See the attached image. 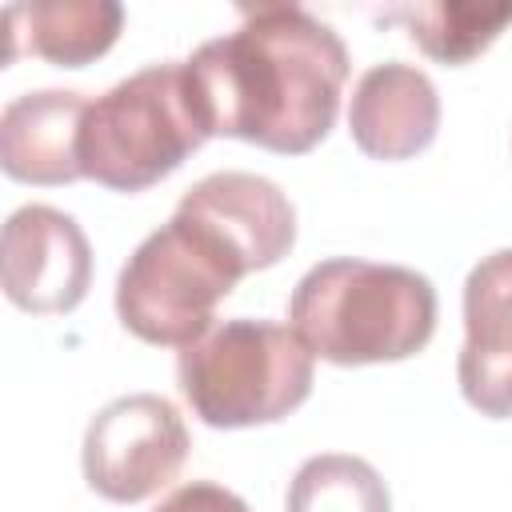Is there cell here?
<instances>
[{
    "label": "cell",
    "mask_w": 512,
    "mask_h": 512,
    "mask_svg": "<svg viewBox=\"0 0 512 512\" xmlns=\"http://www.w3.org/2000/svg\"><path fill=\"white\" fill-rule=\"evenodd\" d=\"M88 100L68 88L24 92L0 112V168L20 184L80 180V124Z\"/></svg>",
    "instance_id": "10"
},
{
    "label": "cell",
    "mask_w": 512,
    "mask_h": 512,
    "mask_svg": "<svg viewBox=\"0 0 512 512\" xmlns=\"http://www.w3.org/2000/svg\"><path fill=\"white\" fill-rule=\"evenodd\" d=\"M84 480L112 504H136L168 488L188 460V428L172 400L132 392L104 404L84 432Z\"/></svg>",
    "instance_id": "6"
},
{
    "label": "cell",
    "mask_w": 512,
    "mask_h": 512,
    "mask_svg": "<svg viewBox=\"0 0 512 512\" xmlns=\"http://www.w3.org/2000/svg\"><path fill=\"white\" fill-rule=\"evenodd\" d=\"M4 24H8V52H4L8 64L32 52L52 60L56 68H84L116 44L124 8L116 0L12 4L4 12Z\"/></svg>",
    "instance_id": "12"
},
{
    "label": "cell",
    "mask_w": 512,
    "mask_h": 512,
    "mask_svg": "<svg viewBox=\"0 0 512 512\" xmlns=\"http://www.w3.org/2000/svg\"><path fill=\"white\" fill-rule=\"evenodd\" d=\"M456 380L480 416H512V248H496L464 280V348L456 356Z\"/></svg>",
    "instance_id": "8"
},
{
    "label": "cell",
    "mask_w": 512,
    "mask_h": 512,
    "mask_svg": "<svg viewBox=\"0 0 512 512\" xmlns=\"http://www.w3.org/2000/svg\"><path fill=\"white\" fill-rule=\"evenodd\" d=\"M240 16V28L204 40L184 60L208 136L284 156L312 152L340 112L344 40L300 4H256Z\"/></svg>",
    "instance_id": "1"
},
{
    "label": "cell",
    "mask_w": 512,
    "mask_h": 512,
    "mask_svg": "<svg viewBox=\"0 0 512 512\" xmlns=\"http://www.w3.org/2000/svg\"><path fill=\"white\" fill-rule=\"evenodd\" d=\"M312 360L288 324L236 316L180 348L176 376L208 428H252L284 420L308 400Z\"/></svg>",
    "instance_id": "5"
},
{
    "label": "cell",
    "mask_w": 512,
    "mask_h": 512,
    "mask_svg": "<svg viewBox=\"0 0 512 512\" xmlns=\"http://www.w3.org/2000/svg\"><path fill=\"white\" fill-rule=\"evenodd\" d=\"M204 140L208 124L192 96L188 64H148L88 100L76 144L80 176L112 192H144L176 172Z\"/></svg>",
    "instance_id": "4"
},
{
    "label": "cell",
    "mask_w": 512,
    "mask_h": 512,
    "mask_svg": "<svg viewBox=\"0 0 512 512\" xmlns=\"http://www.w3.org/2000/svg\"><path fill=\"white\" fill-rule=\"evenodd\" d=\"M4 296L36 316L72 312L92 284V248L80 224L52 204H24L4 220Z\"/></svg>",
    "instance_id": "7"
},
{
    "label": "cell",
    "mask_w": 512,
    "mask_h": 512,
    "mask_svg": "<svg viewBox=\"0 0 512 512\" xmlns=\"http://www.w3.org/2000/svg\"><path fill=\"white\" fill-rule=\"evenodd\" d=\"M288 512H392L380 472L348 452L308 456L288 484Z\"/></svg>",
    "instance_id": "14"
},
{
    "label": "cell",
    "mask_w": 512,
    "mask_h": 512,
    "mask_svg": "<svg viewBox=\"0 0 512 512\" xmlns=\"http://www.w3.org/2000/svg\"><path fill=\"white\" fill-rule=\"evenodd\" d=\"M256 272L252 260L200 212L176 204L128 256L116 280V316L144 344L188 348L216 316V304Z\"/></svg>",
    "instance_id": "3"
},
{
    "label": "cell",
    "mask_w": 512,
    "mask_h": 512,
    "mask_svg": "<svg viewBox=\"0 0 512 512\" xmlns=\"http://www.w3.org/2000/svg\"><path fill=\"white\" fill-rule=\"evenodd\" d=\"M384 20L408 24V36L440 64H468L480 56L504 24H512V4H476V0H416L380 12Z\"/></svg>",
    "instance_id": "13"
},
{
    "label": "cell",
    "mask_w": 512,
    "mask_h": 512,
    "mask_svg": "<svg viewBox=\"0 0 512 512\" xmlns=\"http://www.w3.org/2000/svg\"><path fill=\"white\" fill-rule=\"evenodd\" d=\"M440 96L436 84L404 60L372 64L348 104V132L372 160H408L436 140Z\"/></svg>",
    "instance_id": "9"
},
{
    "label": "cell",
    "mask_w": 512,
    "mask_h": 512,
    "mask_svg": "<svg viewBox=\"0 0 512 512\" xmlns=\"http://www.w3.org/2000/svg\"><path fill=\"white\" fill-rule=\"evenodd\" d=\"M180 204L208 216L252 260L256 272L280 264L296 244L292 200L256 172H212L196 180L180 196Z\"/></svg>",
    "instance_id": "11"
},
{
    "label": "cell",
    "mask_w": 512,
    "mask_h": 512,
    "mask_svg": "<svg viewBox=\"0 0 512 512\" xmlns=\"http://www.w3.org/2000/svg\"><path fill=\"white\" fill-rule=\"evenodd\" d=\"M156 512H252V508L224 484L192 480V484H180Z\"/></svg>",
    "instance_id": "15"
},
{
    "label": "cell",
    "mask_w": 512,
    "mask_h": 512,
    "mask_svg": "<svg viewBox=\"0 0 512 512\" xmlns=\"http://www.w3.org/2000/svg\"><path fill=\"white\" fill-rule=\"evenodd\" d=\"M288 320L308 352L328 364L408 360L436 332V288L404 264L332 256L296 280Z\"/></svg>",
    "instance_id": "2"
}]
</instances>
